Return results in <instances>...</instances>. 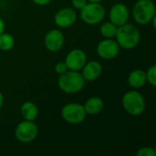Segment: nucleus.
<instances>
[{
    "label": "nucleus",
    "instance_id": "nucleus-8",
    "mask_svg": "<svg viewBox=\"0 0 156 156\" xmlns=\"http://www.w3.org/2000/svg\"><path fill=\"white\" fill-rule=\"evenodd\" d=\"M120 53V46L116 40L106 38L101 40L97 46V54L102 59L110 60L116 58Z\"/></svg>",
    "mask_w": 156,
    "mask_h": 156
},
{
    "label": "nucleus",
    "instance_id": "nucleus-21",
    "mask_svg": "<svg viewBox=\"0 0 156 156\" xmlns=\"http://www.w3.org/2000/svg\"><path fill=\"white\" fill-rule=\"evenodd\" d=\"M67 70H69V69H68V67H67L65 61H60V62L57 63L56 66H55V71H56V73L58 74V75L63 74V73L66 72Z\"/></svg>",
    "mask_w": 156,
    "mask_h": 156
},
{
    "label": "nucleus",
    "instance_id": "nucleus-10",
    "mask_svg": "<svg viewBox=\"0 0 156 156\" xmlns=\"http://www.w3.org/2000/svg\"><path fill=\"white\" fill-rule=\"evenodd\" d=\"M77 20V14L74 9L69 7H64L59 9L55 16L54 22L60 28H68L72 27Z\"/></svg>",
    "mask_w": 156,
    "mask_h": 156
},
{
    "label": "nucleus",
    "instance_id": "nucleus-12",
    "mask_svg": "<svg viewBox=\"0 0 156 156\" xmlns=\"http://www.w3.org/2000/svg\"><path fill=\"white\" fill-rule=\"evenodd\" d=\"M65 37L63 33L58 29L49 30L44 39V45L46 48L50 52H57L60 50L64 45Z\"/></svg>",
    "mask_w": 156,
    "mask_h": 156
},
{
    "label": "nucleus",
    "instance_id": "nucleus-18",
    "mask_svg": "<svg viewBox=\"0 0 156 156\" xmlns=\"http://www.w3.org/2000/svg\"><path fill=\"white\" fill-rule=\"evenodd\" d=\"M15 46V39L13 36L7 33H2L0 35V49L3 51H9Z\"/></svg>",
    "mask_w": 156,
    "mask_h": 156
},
{
    "label": "nucleus",
    "instance_id": "nucleus-11",
    "mask_svg": "<svg viewBox=\"0 0 156 156\" xmlns=\"http://www.w3.org/2000/svg\"><path fill=\"white\" fill-rule=\"evenodd\" d=\"M130 16L129 8L122 3L113 5L109 13L110 21L117 27L122 26L127 23Z\"/></svg>",
    "mask_w": 156,
    "mask_h": 156
},
{
    "label": "nucleus",
    "instance_id": "nucleus-1",
    "mask_svg": "<svg viewBox=\"0 0 156 156\" xmlns=\"http://www.w3.org/2000/svg\"><path fill=\"white\" fill-rule=\"evenodd\" d=\"M115 37L120 48L133 49L139 44L141 34L134 25L125 23L124 25L118 27Z\"/></svg>",
    "mask_w": 156,
    "mask_h": 156
},
{
    "label": "nucleus",
    "instance_id": "nucleus-6",
    "mask_svg": "<svg viewBox=\"0 0 156 156\" xmlns=\"http://www.w3.org/2000/svg\"><path fill=\"white\" fill-rule=\"evenodd\" d=\"M86 115L83 105L80 103H68L64 105L61 110V116L63 120L70 124L81 123L85 120Z\"/></svg>",
    "mask_w": 156,
    "mask_h": 156
},
{
    "label": "nucleus",
    "instance_id": "nucleus-25",
    "mask_svg": "<svg viewBox=\"0 0 156 156\" xmlns=\"http://www.w3.org/2000/svg\"><path fill=\"white\" fill-rule=\"evenodd\" d=\"M3 104H4V96H3L2 92L0 91V110L3 107Z\"/></svg>",
    "mask_w": 156,
    "mask_h": 156
},
{
    "label": "nucleus",
    "instance_id": "nucleus-15",
    "mask_svg": "<svg viewBox=\"0 0 156 156\" xmlns=\"http://www.w3.org/2000/svg\"><path fill=\"white\" fill-rule=\"evenodd\" d=\"M146 82V74L142 69H134L128 76V83L134 89H140L144 87Z\"/></svg>",
    "mask_w": 156,
    "mask_h": 156
},
{
    "label": "nucleus",
    "instance_id": "nucleus-9",
    "mask_svg": "<svg viewBox=\"0 0 156 156\" xmlns=\"http://www.w3.org/2000/svg\"><path fill=\"white\" fill-rule=\"evenodd\" d=\"M64 61L69 70L80 71L87 62V56L81 49H72L68 53Z\"/></svg>",
    "mask_w": 156,
    "mask_h": 156
},
{
    "label": "nucleus",
    "instance_id": "nucleus-22",
    "mask_svg": "<svg viewBox=\"0 0 156 156\" xmlns=\"http://www.w3.org/2000/svg\"><path fill=\"white\" fill-rule=\"evenodd\" d=\"M71 3L75 9L80 10L88 3V1L87 0H71Z\"/></svg>",
    "mask_w": 156,
    "mask_h": 156
},
{
    "label": "nucleus",
    "instance_id": "nucleus-5",
    "mask_svg": "<svg viewBox=\"0 0 156 156\" xmlns=\"http://www.w3.org/2000/svg\"><path fill=\"white\" fill-rule=\"evenodd\" d=\"M80 16L88 25H97L105 17V9L101 3H87L80 10Z\"/></svg>",
    "mask_w": 156,
    "mask_h": 156
},
{
    "label": "nucleus",
    "instance_id": "nucleus-7",
    "mask_svg": "<svg viewBox=\"0 0 156 156\" xmlns=\"http://www.w3.org/2000/svg\"><path fill=\"white\" fill-rule=\"evenodd\" d=\"M38 128L32 121H23L17 124L15 130V136L16 140L22 144L32 143L37 136Z\"/></svg>",
    "mask_w": 156,
    "mask_h": 156
},
{
    "label": "nucleus",
    "instance_id": "nucleus-3",
    "mask_svg": "<svg viewBox=\"0 0 156 156\" xmlns=\"http://www.w3.org/2000/svg\"><path fill=\"white\" fill-rule=\"evenodd\" d=\"M155 16V4L152 0H138L133 7V16L139 25L151 23Z\"/></svg>",
    "mask_w": 156,
    "mask_h": 156
},
{
    "label": "nucleus",
    "instance_id": "nucleus-4",
    "mask_svg": "<svg viewBox=\"0 0 156 156\" xmlns=\"http://www.w3.org/2000/svg\"><path fill=\"white\" fill-rule=\"evenodd\" d=\"M122 103L124 111L132 116H140L145 110L144 98L136 90L126 92L122 99Z\"/></svg>",
    "mask_w": 156,
    "mask_h": 156
},
{
    "label": "nucleus",
    "instance_id": "nucleus-26",
    "mask_svg": "<svg viewBox=\"0 0 156 156\" xmlns=\"http://www.w3.org/2000/svg\"><path fill=\"white\" fill-rule=\"evenodd\" d=\"M88 2H90V3H101L102 0H87Z\"/></svg>",
    "mask_w": 156,
    "mask_h": 156
},
{
    "label": "nucleus",
    "instance_id": "nucleus-13",
    "mask_svg": "<svg viewBox=\"0 0 156 156\" xmlns=\"http://www.w3.org/2000/svg\"><path fill=\"white\" fill-rule=\"evenodd\" d=\"M81 70V75L86 81H93L101 76L102 72V66L100 62L96 60H91L86 62Z\"/></svg>",
    "mask_w": 156,
    "mask_h": 156
},
{
    "label": "nucleus",
    "instance_id": "nucleus-2",
    "mask_svg": "<svg viewBox=\"0 0 156 156\" xmlns=\"http://www.w3.org/2000/svg\"><path fill=\"white\" fill-rule=\"evenodd\" d=\"M86 80L82 77L81 73L75 70H67L63 74L59 75L58 79V88L65 93L74 94L80 92L85 86Z\"/></svg>",
    "mask_w": 156,
    "mask_h": 156
},
{
    "label": "nucleus",
    "instance_id": "nucleus-24",
    "mask_svg": "<svg viewBox=\"0 0 156 156\" xmlns=\"http://www.w3.org/2000/svg\"><path fill=\"white\" fill-rule=\"evenodd\" d=\"M5 22H4V20L0 17V35L5 31Z\"/></svg>",
    "mask_w": 156,
    "mask_h": 156
},
{
    "label": "nucleus",
    "instance_id": "nucleus-23",
    "mask_svg": "<svg viewBox=\"0 0 156 156\" xmlns=\"http://www.w3.org/2000/svg\"><path fill=\"white\" fill-rule=\"evenodd\" d=\"M32 1L37 5H47L51 2V0H32Z\"/></svg>",
    "mask_w": 156,
    "mask_h": 156
},
{
    "label": "nucleus",
    "instance_id": "nucleus-17",
    "mask_svg": "<svg viewBox=\"0 0 156 156\" xmlns=\"http://www.w3.org/2000/svg\"><path fill=\"white\" fill-rule=\"evenodd\" d=\"M117 28L118 27L112 24L111 21L110 22H105L101 26L100 32L101 36L105 38H113L116 36L117 33Z\"/></svg>",
    "mask_w": 156,
    "mask_h": 156
},
{
    "label": "nucleus",
    "instance_id": "nucleus-16",
    "mask_svg": "<svg viewBox=\"0 0 156 156\" xmlns=\"http://www.w3.org/2000/svg\"><path fill=\"white\" fill-rule=\"evenodd\" d=\"M22 117L27 121L34 122L38 114V109L35 103L32 101H26L22 104L20 109Z\"/></svg>",
    "mask_w": 156,
    "mask_h": 156
},
{
    "label": "nucleus",
    "instance_id": "nucleus-14",
    "mask_svg": "<svg viewBox=\"0 0 156 156\" xmlns=\"http://www.w3.org/2000/svg\"><path fill=\"white\" fill-rule=\"evenodd\" d=\"M84 110L86 112V114L89 115H96L101 112V111L104 108V102L102 99L100 97H91L87 100L85 104L83 105Z\"/></svg>",
    "mask_w": 156,
    "mask_h": 156
},
{
    "label": "nucleus",
    "instance_id": "nucleus-19",
    "mask_svg": "<svg viewBox=\"0 0 156 156\" xmlns=\"http://www.w3.org/2000/svg\"><path fill=\"white\" fill-rule=\"evenodd\" d=\"M146 74V80L147 82H149V84H151L153 87L156 86V66L153 65L151 66L148 70L145 72Z\"/></svg>",
    "mask_w": 156,
    "mask_h": 156
},
{
    "label": "nucleus",
    "instance_id": "nucleus-20",
    "mask_svg": "<svg viewBox=\"0 0 156 156\" xmlns=\"http://www.w3.org/2000/svg\"><path fill=\"white\" fill-rule=\"evenodd\" d=\"M156 152L154 148L153 147H142L140 148L137 153L136 156H155Z\"/></svg>",
    "mask_w": 156,
    "mask_h": 156
}]
</instances>
